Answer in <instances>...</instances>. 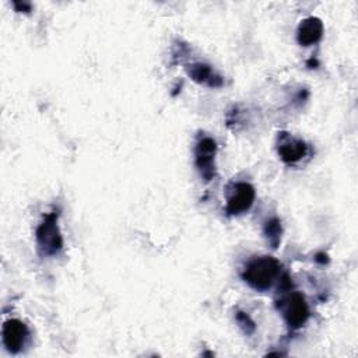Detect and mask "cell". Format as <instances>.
Instances as JSON below:
<instances>
[{
  "label": "cell",
  "instance_id": "obj_1",
  "mask_svg": "<svg viewBox=\"0 0 358 358\" xmlns=\"http://www.w3.org/2000/svg\"><path fill=\"white\" fill-rule=\"evenodd\" d=\"M280 267V262L273 256H259L246 264L242 273V278L252 288L257 291H266L278 277Z\"/></svg>",
  "mask_w": 358,
  "mask_h": 358
},
{
  "label": "cell",
  "instance_id": "obj_2",
  "mask_svg": "<svg viewBox=\"0 0 358 358\" xmlns=\"http://www.w3.org/2000/svg\"><path fill=\"white\" fill-rule=\"evenodd\" d=\"M57 211L45 215L43 221L36 228V243L41 253L46 256L56 255L63 248V236L57 224Z\"/></svg>",
  "mask_w": 358,
  "mask_h": 358
},
{
  "label": "cell",
  "instance_id": "obj_3",
  "mask_svg": "<svg viewBox=\"0 0 358 358\" xmlns=\"http://www.w3.org/2000/svg\"><path fill=\"white\" fill-rule=\"evenodd\" d=\"M215 154H217V144L211 137H201L194 150L196 157V166L203 176L204 180H211L215 176Z\"/></svg>",
  "mask_w": 358,
  "mask_h": 358
},
{
  "label": "cell",
  "instance_id": "obj_4",
  "mask_svg": "<svg viewBox=\"0 0 358 358\" xmlns=\"http://www.w3.org/2000/svg\"><path fill=\"white\" fill-rule=\"evenodd\" d=\"M255 187L248 183V182H238V183H234L231 190H229V194H228V199H227V213L229 215H238V214H242V213H246L253 201H255Z\"/></svg>",
  "mask_w": 358,
  "mask_h": 358
},
{
  "label": "cell",
  "instance_id": "obj_5",
  "mask_svg": "<svg viewBox=\"0 0 358 358\" xmlns=\"http://www.w3.org/2000/svg\"><path fill=\"white\" fill-rule=\"evenodd\" d=\"M282 315L288 326L298 329L303 326L309 317V306L305 296L299 292H292L284 299Z\"/></svg>",
  "mask_w": 358,
  "mask_h": 358
},
{
  "label": "cell",
  "instance_id": "obj_6",
  "mask_svg": "<svg viewBox=\"0 0 358 358\" xmlns=\"http://www.w3.org/2000/svg\"><path fill=\"white\" fill-rule=\"evenodd\" d=\"M1 337L7 351L11 354H17L25 345V341L28 337V329L24 322L18 319H8L3 324Z\"/></svg>",
  "mask_w": 358,
  "mask_h": 358
},
{
  "label": "cell",
  "instance_id": "obj_7",
  "mask_svg": "<svg viewBox=\"0 0 358 358\" xmlns=\"http://www.w3.org/2000/svg\"><path fill=\"white\" fill-rule=\"evenodd\" d=\"M278 154L287 164H295L308 154V145L303 140L291 137L289 134H281L278 143Z\"/></svg>",
  "mask_w": 358,
  "mask_h": 358
},
{
  "label": "cell",
  "instance_id": "obj_8",
  "mask_svg": "<svg viewBox=\"0 0 358 358\" xmlns=\"http://www.w3.org/2000/svg\"><path fill=\"white\" fill-rule=\"evenodd\" d=\"M322 35L323 24L317 17H308L302 20L296 29V39L302 46H309L319 42Z\"/></svg>",
  "mask_w": 358,
  "mask_h": 358
},
{
  "label": "cell",
  "instance_id": "obj_9",
  "mask_svg": "<svg viewBox=\"0 0 358 358\" xmlns=\"http://www.w3.org/2000/svg\"><path fill=\"white\" fill-rule=\"evenodd\" d=\"M187 74L200 84H207L210 87H220L222 80L220 76H215L213 69L204 63H194L187 67Z\"/></svg>",
  "mask_w": 358,
  "mask_h": 358
},
{
  "label": "cell",
  "instance_id": "obj_10",
  "mask_svg": "<svg viewBox=\"0 0 358 358\" xmlns=\"http://www.w3.org/2000/svg\"><path fill=\"white\" fill-rule=\"evenodd\" d=\"M264 235L273 248H277L281 239V225L278 220H271L264 227Z\"/></svg>",
  "mask_w": 358,
  "mask_h": 358
},
{
  "label": "cell",
  "instance_id": "obj_11",
  "mask_svg": "<svg viewBox=\"0 0 358 358\" xmlns=\"http://www.w3.org/2000/svg\"><path fill=\"white\" fill-rule=\"evenodd\" d=\"M236 320H238V323L245 329V331H246V333H250V331H253V330H255V323H253V320H252L246 313H243V312H238V315H236Z\"/></svg>",
  "mask_w": 358,
  "mask_h": 358
}]
</instances>
